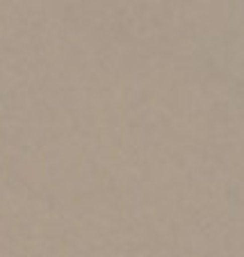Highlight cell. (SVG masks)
<instances>
[]
</instances>
